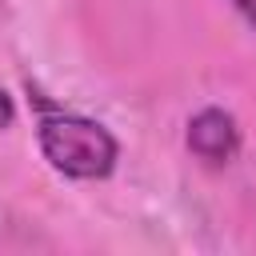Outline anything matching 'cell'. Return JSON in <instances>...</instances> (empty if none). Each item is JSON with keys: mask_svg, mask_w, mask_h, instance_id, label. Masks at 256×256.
Wrapping results in <instances>:
<instances>
[{"mask_svg": "<svg viewBox=\"0 0 256 256\" xmlns=\"http://www.w3.org/2000/svg\"><path fill=\"white\" fill-rule=\"evenodd\" d=\"M236 144H240V128L224 108H204V112H196L188 120V148L200 160L224 164V160H232Z\"/></svg>", "mask_w": 256, "mask_h": 256, "instance_id": "obj_2", "label": "cell"}, {"mask_svg": "<svg viewBox=\"0 0 256 256\" xmlns=\"http://www.w3.org/2000/svg\"><path fill=\"white\" fill-rule=\"evenodd\" d=\"M40 152L44 160L76 180H100L116 168V136L72 112H44L40 116Z\"/></svg>", "mask_w": 256, "mask_h": 256, "instance_id": "obj_1", "label": "cell"}, {"mask_svg": "<svg viewBox=\"0 0 256 256\" xmlns=\"http://www.w3.org/2000/svg\"><path fill=\"white\" fill-rule=\"evenodd\" d=\"M12 120H16V104H12V96L0 88V132L12 128Z\"/></svg>", "mask_w": 256, "mask_h": 256, "instance_id": "obj_3", "label": "cell"}, {"mask_svg": "<svg viewBox=\"0 0 256 256\" xmlns=\"http://www.w3.org/2000/svg\"><path fill=\"white\" fill-rule=\"evenodd\" d=\"M236 8H240V12H244L252 24H256V0H236Z\"/></svg>", "mask_w": 256, "mask_h": 256, "instance_id": "obj_4", "label": "cell"}]
</instances>
